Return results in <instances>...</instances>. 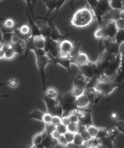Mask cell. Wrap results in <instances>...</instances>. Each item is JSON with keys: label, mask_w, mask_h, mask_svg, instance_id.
I'll list each match as a JSON object with an SVG mask.
<instances>
[{"label": "cell", "mask_w": 124, "mask_h": 148, "mask_svg": "<svg viewBox=\"0 0 124 148\" xmlns=\"http://www.w3.org/2000/svg\"><path fill=\"white\" fill-rule=\"evenodd\" d=\"M94 15L88 8H82L77 10L73 15L71 24L76 27H84L89 26L94 21Z\"/></svg>", "instance_id": "obj_1"}, {"label": "cell", "mask_w": 124, "mask_h": 148, "mask_svg": "<svg viewBox=\"0 0 124 148\" xmlns=\"http://www.w3.org/2000/svg\"><path fill=\"white\" fill-rule=\"evenodd\" d=\"M94 88L103 96H108L116 88H124V85L122 84H118L111 79L99 76L97 77Z\"/></svg>", "instance_id": "obj_2"}, {"label": "cell", "mask_w": 124, "mask_h": 148, "mask_svg": "<svg viewBox=\"0 0 124 148\" xmlns=\"http://www.w3.org/2000/svg\"><path fill=\"white\" fill-rule=\"evenodd\" d=\"M80 73L88 79H92L97 77V67L96 64L89 62L87 64L80 66Z\"/></svg>", "instance_id": "obj_3"}, {"label": "cell", "mask_w": 124, "mask_h": 148, "mask_svg": "<svg viewBox=\"0 0 124 148\" xmlns=\"http://www.w3.org/2000/svg\"><path fill=\"white\" fill-rule=\"evenodd\" d=\"M36 58H37V65L38 69L40 70V71L41 77H42V83H43V91L44 92V91L46 89V79H45L44 70H45V68H46V65L48 64L49 58L46 54L42 56L36 57Z\"/></svg>", "instance_id": "obj_4"}, {"label": "cell", "mask_w": 124, "mask_h": 148, "mask_svg": "<svg viewBox=\"0 0 124 148\" xmlns=\"http://www.w3.org/2000/svg\"><path fill=\"white\" fill-rule=\"evenodd\" d=\"M111 9L109 1H99L96 7L94 8L95 15H97L100 18L104 16Z\"/></svg>", "instance_id": "obj_5"}, {"label": "cell", "mask_w": 124, "mask_h": 148, "mask_svg": "<svg viewBox=\"0 0 124 148\" xmlns=\"http://www.w3.org/2000/svg\"><path fill=\"white\" fill-rule=\"evenodd\" d=\"M104 28L105 38L114 40V38L118 31L115 24V21H109Z\"/></svg>", "instance_id": "obj_6"}, {"label": "cell", "mask_w": 124, "mask_h": 148, "mask_svg": "<svg viewBox=\"0 0 124 148\" xmlns=\"http://www.w3.org/2000/svg\"><path fill=\"white\" fill-rule=\"evenodd\" d=\"M75 104L77 109H87L91 104V101L86 95H82L76 98Z\"/></svg>", "instance_id": "obj_7"}, {"label": "cell", "mask_w": 124, "mask_h": 148, "mask_svg": "<svg viewBox=\"0 0 124 148\" xmlns=\"http://www.w3.org/2000/svg\"><path fill=\"white\" fill-rule=\"evenodd\" d=\"M43 100L46 105L47 112L50 113V114H52L54 116L55 108L60 104V102L57 100V99L49 98L46 96H44Z\"/></svg>", "instance_id": "obj_8"}, {"label": "cell", "mask_w": 124, "mask_h": 148, "mask_svg": "<svg viewBox=\"0 0 124 148\" xmlns=\"http://www.w3.org/2000/svg\"><path fill=\"white\" fill-rule=\"evenodd\" d=\"M72 62L80 67L89 63V60L88 55L86 53L80 52L76 55L73 59Z\"/></svg>", "instance_id": "obj_9"}, {"label": "cell", "mask_w": 124, "mask_h": 148, "mask_svg": "<svg viewBox=\"0 0 124 148\" xmlns=\"http://www.w3.org/2000/svg\"><path fill=\"white\" fill-rule=\"evenodd\" d=\"M5 51V59H13L16 54L14 48V45L12 43H5L1 45Z\"/></svg>", "instance_id": "obj_10"}, {"label": "cell", "mask_w": 124, "mask_h": 148, "mask_svg": "<svg viewBox=\"0 0 124 148\" xmlns=\"http://www.w3.org/2000/svg\"><path fill=\"white\" fill-rule=\"evenodd\" d=\"M74 45L68 40H64L59 44V49L60 51H64L67 53L71 54L74 50Z\"/></svg>", "instance_id": "obj_11"}, {"label": "cell", "mask_w": 124, "mask_h": 148, "mask_svg": "<svg viewBox=\"0 0 124 148\" xmlns=\"http://www.w3.org/2000/svg\"><path fill=\"white\" fill-rule=\"evenodd\" d=\"M33 43L35 48L44 49L46 45V38L42 36L33 37Z\"/></svg>", "instance_id": "obj_12"}, {"label": "cell", "mask_w": 124, "mask_h": 148, "mask_svg": "<svg viewBox=\"0 0 124 148\" xmlns=\"http://www.w3.org/2000/svg\"><path fill=\"white\" fill-rule=\"evenodd\" d=\"M44 112L42 111L38 110V109H35L33 110L31 113H30L27 116V118L29 119H35V120H38L39 121H43V116L44 115Z\"/></svg>", "instance_id": "obj_13"}, {"label": "cell", "mask_w": 124, "mask_h": 148, "mask_svg": "<svg viewBox=\"0 0 124 148\" xmlns=\"http://www.w3.org/2000/svg\"><path fill=\"white\" fill-rule=\"evenodd\" d=\"M45 96L51 99H57L58 96V91L55 87H50L44 91Z\"/></svg>", "instance_id": "obj_14"}, {"label": "cell", "mask_w": 124, "mask_h": 148, "mask_svg": "<svg viewBox=\"0 0 124 148\" xmlns=\"http://www.w3.org/2000/svg\"><path fill=\"white\" fill-rule=\"evenodd\" d=\"M71 92L72 95L77 98L84 94V88L79 86H77V85H72Z\"/></svg>", "instance_id": "obj_15"}, {"label": "cell", "mask_w": 124, "mask_h": 148, "mask_svg": "<svg viewBox=\"0 0 124 148\" xmlns=\"http://www.w3.org/2000/svg\"><path fill=\"white\" fill-rule=\"evenodd\" d=\"M84 145L87 147H98L101 146V140L97 137L92 138L91 140L86 142Z\"/></svg>", "instance_id": "obj_16"}, {"label": "cell", "mask_w": 124, "mask_h": 148, "mask_svg": "<svg viewBox=\"0 0 124 148\" xmlns=\"http://www.w3.org/2000/svg\"><path fill=\"white\" fill-rule=\"evenodd\" d=\"M109 3L112 9L121 10L123 8L122 0H110Z\"/></svg>", "instance_id": "obj_17"}, {"label": "cell", "mask_w": 124, "mask_h": 148, "mask_svg": "<svg viewBox=\"0 0 124 148\" xmlns=\"http://www.w3.org/2000/svg\"><path fill=\"white\" fill-rule=\"evenodd\" d=\"M84 142L82 136L80 133H76L74 135V141H73V144L77 146H83L84 145Z\"/></svg>", "instance_id": "obj_18"}, {"label": "cell", "mask_w": 124, "mask_h": 148, "mask_svg": "<svg viewBox=\"0 0 124 148\" xmlns=\"http://www.w3.org/2000/svg\"><path fill=\"white\" fill-rule=\"evenodd\" d=\"M43 139H44V137H43L42 132L35 134L34 135H33V138H32V144H33V145H32V147H33V146H35L37 145L42 143Z\"/></svg>", "instance_id": "obj_19"}, {"label": "cell", "mask_w": 124, "mask_h": 148, "mask_svg": "<svg viewBox=\"0 0 124 148\" xmlns=\"http://www.w3.org/2000/svg\"><path fill=\"white\" fill-rule=\"evenodd\" d=\"M114 41L119 45L124 42V29L117 31L114 38Z\"/></svg>", "instance_id": "obj_20"}, {"label": "cell", "mask_w": 124, "mask_h": 148, "mask_svg": "<svg viewBox=\"0 0 124 148\" xmlns=\"http://www.w3.org/2000/svg\"><path fill=\"white\" fill-rule=\"evenodd\" d=\"M87 129L88 130V132L90 134V135L91 136L92 138H95L96 137L98 132H99V128L95 127L94 124L92 125H89V126H87Z\"/></svg>", "instance_id": "obj_21"}, {"label": "cell", "mask_w": 124, "mask_h": 148, "mask_svg": "<svg viewBox=\"0 0 124 148\" xmlns=\"http://www.w3.org/2000/svg\"><path fill=\"white\" fill-rule=\"evenodd\" d=\"M76 98L73 96L71 92H67L64 94L61 97L62 102H75Z\"/></svg>", "instance_id": "obj_22"}, {"label": "cell", "mask_w": 124, "mask_h": 148, "mask_svg": "<svg viewBox=\"0 0 124 148\" xmlns=\"http://www.w3.org/2000/svg\"><path fill=\"white\" fill-rule=\"evenodd\" d=\"M78 128H79V124L77 123L71 122L67 126V131L72 132V133H74V134L78 132Z\"/></svg>", "instance_id": "obj_23"}, {"label": "cell", "mask_w": 124, "mask_h": 148, "mask_svg": "<svg viewBox=\"0 0 124 148\" xmlns=\"http://www.w3.org/2000/svg\"><path fill=\"white\" fill-rule=\"evenodd\" d=\"M94 37L98 39V40H101L105 38V31H104V27H99L95 31L94 34Z\"/></svg>", "instance_id": "obj_24"}, {"label": "cell", "mask_w": 124, "mask_h": 148, "mask_svg": "<svg viewBox=\"0 0 124 148\" xmlns=\"http://www.w3.org/2000/svg\"><path fill=\"white\" fill-rule=\"evenodd\" d=\"M53 138L50 134H48L46 135V137H45L43 141H42V144L44 146V147H50L52 145V142H53Z\"/></svg>", "instance_id": "obj_25"}, {"label": "cell", "mask_w": 124, "mask_h": 148, "mask_svg": "<svg viewBox=\"0 0 124 148\" xmlns=\"http://www.w3.org/2000/svg\"><path fill=\"white\" fill-rule=\"evenodd\" d=\"M31 31V27L27 25H22L19 29V32L22 36H28L30 34Z\"/></svg>", "instance_id": "obj_26"}, {"label": "cell", "mask_w": 124, "mask_h": 148, "mask_svg": "<svg viewBox=\"0 0 124 148\" xmlns=\"http://www.w3.org/2000/svg\"><path fill=\"white\" fill-rule=\"evenodd\" d=\"M49 38L52 40L57 42L61 38V36L60 35L59 31L57 29H55V28H54V29L52 28V29H51V32H50Z\"/></svg>", "instance_id": "obj_27"}, {"label": "cell", "mask_w": 124, "mask_h": 148, "mask_svg": "<svg viewBox=\"0 0 124 148\" xmlns=\"http://www.w3.org/2000/svg\"><path fill=\"white\" fill-rule=\"evenodd\" d=\"M15 23L13 19L7 18L4 21V26L7 29H11L14 27Z\"/></svg>", "instance_id": "obj_28"}, {"label": "cell", "mask_w": 124, "mask_h": 148, "mask_svg": "<svg viewBox=\"0 0 124 148\" xmlns=\"http://www.w3.org/2000/svg\"><path fill=\"white\" fill-rule=\"evenodd\" d=\"M108 135V129H104V128H101L99 129V132L97 134V135L96 137L102 140L104 138L106 137Z\"/></svg>", "instance_id": "obj_29"}, {"label": "cell", "mask_w": 124, "mask_h": 148, "mask_svg": "<svg viewBox=\"0 0 124 148\" xmlns=\"http://www.w3.org/2000/svg\"><path fill=\"white\" fill-rule=\"evenodd\" d=\"M53 115L52 114H50L49 113H44V115L43 116V121L42 122L44 123V124H50L52 122V119Z\"/></svg>", "instance_id": "obj_30"}, {"label": "cell", "mask_w": 124, "mask_h": 148, "mask_svg": "<svg viewBox=\"0 0 124 148\" xmlns=\"http://www.w3.org/2000/svg\"><path fill=\"white\" fill-rule=\"evenodd\" d=\"M0 85H7L12 88H16L18 85V81L16 79H10L7 82Z\"/></svg>", "instance_id": "obj_31"}, {"label": "cell", "mask_w": 124, "mask_h": 148, "mask_svg": "<svg viewBox=\"0 0 124 148\" xmlns=\"http://www.w3.org/2000/svg\"><path fill=\"white\" fill-rule=\"evenodd\" d=\"M112 126H115L117 128V129L119 130V132H121L123 134H124V121L120 120L116 121Z\"/></svg>", "instance_id": "obj_32"}, {"label": "cell", "mask_w": 124, "mask_h": 148, "mask_svg": "<svg viewBox=\"0 0 124 148\" xmlns=\"http://www.w3.org/2000/svg\"><path fill=\"white\" fill-rule=\"evenodd\" d=\"M74 135H75V134L68 132V131L64 134L65 137L67 140L68 144L73 143V141H74Z\"/></svg>", "instance_id": "obj_33"}, {"label": "cell", "mask_w": 124, "mask_h": 148, "mask_svg": "<svg viewBox=\"0 0 124 148\" xmlns=\"http://www.w3.org/2000/svg\"><path fill=\"white\" fill-rule=\"evenodd\" d=\"M57 143L61 147H66L68 146V143L66 140L64 135H61L57 140Z\"/></svg>", "instance_id": "obj_34"}, {"label": "cell", "mask_w": 124, "mask_h": 148, "mask_svg": "<svg viewBox=\"0 0 124 148\" xmlns=\"http://www.w3.org/2000/svg\"><path fill=\"white\" fill-rule=\"evenodd\" d=\"M21 40V37L17 34H12L10 38V43L12 45H15L18 43Z\"/></svg>", "instance_id": "obj_35"}, {"label": "cell", "mask_w": 124, "mask_h": 148, "mask_svg": "<svg viewBox=\"0 0 124 148\" xmlns=\"http://www.w3.org/2000/svg\"><path fill=\"white\" fill-rule=\"evenodd\" d=\"M56 129L58 130L61 135H64L65 133L67 132V126L62 123L58 125L57 126H56Z\"/></svg>", "instance_id": "obj_36"}, {"label": "cell", "mask_w": 124, "mask_h": 148, "mask_svg": "<svg viewBox=\"0 0 124 148\" xmlns=\"http://www.w3.org/2000/svg\"><path fill=\"white\" fill-rule=\"evenodd\" d=\"M58 58L59 59H71V54L67 53L66 52H64V51H60Z\"/></svg>", "instance_id": "obj_37"}, {"label": "cell", "mask_w": 124, "mask_h": 148, "mask_svg": "<svg viewBox=\"0 0 124 148\" xmlns=\"http://www.w3.org/2000/svg\"><path fill=\"white\" fill-rule=\"evenodd\" d=\"M115 24L118 30H123L124 29V20L119 18L115 21Z\"/></svg>", "instance_id": "obj_38"}, {"label": "cell", "mask_w": 124, "mask_h": 148, "mask_svg": "<svg viewBox=\"0 0 124 148\" xmlns=\"http://www.w3.org/2000/svg\"><path fill=\"white\" fill-rule=\"evenodd\" d=\"M44 125H45L44 130H46V132H47L48 134H50H50L52 133V132L53 131V130L56 129V127L54 126V125L52 124L51 123L44 124Z\"/></svg>", "instance_id": "obj_39"}, {"label": "cell", "mask_w": 124, "mask_h": 148, "mask_svg": "<svg viewBox=\"0 0 124 148\" xmlns=\"http://www.w3.org/2000/svg\"><path fill=\"white\" fill-rule=\"evenodd\" d=\"M61 123V118L57 116V115H54L52 117V122L51 124H53L54 126H57L58 125H59Z\"/></svg>", "instance_id": "obj_40"}, {"label": "cell", "mask_w": 124, "mask_h": 148, "mask_svg": "<svg viewBox=\"0 0 124 148\" xmlns=\"http://www.w3.org/2000/svg\"><path fill=\"white\" fill-rule=\"evenodd\" d=\"M50 135H51V136H52L53 139L57 140L58 138L61 135V134L59 132V131L58 130H57V129H55V130H53V131L52 132V133L50 134Z\"/></svg>", "instance_id": "obj_41"}, {"label": "cell", "mask_w": 124, "mask_h": 148, "mask_svg": "<svg viewBox=\"0 0 124 148\" xmlns=\"http://www.w3.org/2000/svg\"><path fill=\"white\" fill-rule=\"evenodd\" d=\"M70 123L71 121L68 115H64L61 117V123L65 125V126H67Z\"/></svg>", "instance_id": "obj_42"}, {"label": "cell", "mask_w": 124, "mask_h": 148, "mask_svg": "<svg viewBox=\"0 0 124 148\" xmlns=\"http://www.w3.org/2000/svg\"><path fill=\"white\" fill-rule=\"evenodd\" d=\"M87 1L88 4L90 5V6L94 9L96 7V5L99 2L98 0H87Z\"/></svg>", "instance_id": "obj_43"}, {"label": "cell", "mask_w": 124, "mask_h": 148, "mask_svg": "<svg viewBox=\"0 0 124 148\" xmlns=\"http://www.w3.org/2000/svg\"><path fill=\"white\" fill-rule=\"evenodd\" d=\"M119 53L121 57L124 56V42L119 45Z\"/></svg>", "instance_id": "obj_44"}, {"label": "cell", "mask_w": 124, "mask_h": 148, "mask_svg": "<svg viewBox=\"0 0 124 148\" xmlns=\"http://www.w3.org/2000/svg\"><path fill=\"white\" fill-rule=\"evenodd\" d=\"M5 59V51L1 45V46L0 47V59Z\"/></svg>", "instance_id": "obj_45"}, {"label": "cell", "mask_w": 124, "mask_h": 148, "mask_svg": "<svg viewBox=\"0 0 124 148\" xmlns=\"http://www.w3.org/2000/svg\"><path fill=\"white\" fill-rule=\"evenodd\" d=\"M110 118L112 119V120H116L118 118V114L117 112H111V114H110Z\"/></svg>", "instance_id": "obj_46"}, {"label": "cell", "mask_w": 124, "mask_h": 148, "mask_svg": "<svg viewBox=\"0 0 124 148\" xmlns=\"http://www.w3.org/2000/svg\"><path fill=\"white\" fill-rule=\"evenodd\" d=\"M120 18L124 20V9L120 10Z\"/></svg>", "instance_id": "obj_47"}, {"label": "cell", "mask_w": 124, "mask_h": 148, "mask_svg": "<svg viewBox=\"0 0 124 148\" xmlns=\"http://www.w3.org/2000/svg\"><path fill=\"white\" fill-rule=\"evenodd\" d=\"M99 1H109L110 0H98Z\"/></svg>", "instance_id": "obj_48"}]
</instances>
